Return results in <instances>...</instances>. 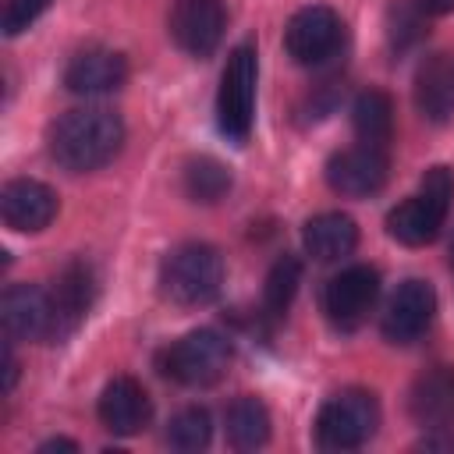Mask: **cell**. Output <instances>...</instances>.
Listing matches in <instances>:
<instances>
[{
	"label": "cell",
	"mask_w": 454,
	"mask_h": 454,
	"mask_svg": "<svg viewBox=\"0 0 454 454\" xmlns=\"http://www.w3.org/2000/svg\"><path fill=\"white\" fill-rule=\"evenodd\" d=\"M128 82V60L110 46H85L64 67V85L74 96H106Z\"/></svg>",
	"instance_id": "9a60e30c"
},
{
	"label": "cell",
	"mask_w": 454,
	"mask_h": 454,
	"mask_svg": "<svg viewBox=\"0 0 454 454\" xmlns=\"http://www.w3.org/2000/svg\"><path fill=\"white\" fill-rule=\"evenodd\" d=\"M227 440L234 450H255L270 440V411L259 397L241 394L227 408Z\"/></svg>",
	"instance_id": "44dd1931"
},
{
	"label": "cell",
	"mask_w": 454,
	"mask_h": 454,
	"mask_svg": "<svg viewBox=\"0 0 454 454\" xmlns=\"http://www.w3.org/2000/svg\"><path fill=\"white\" fill-rule=\"evenodd\" d=\"M450 202H454V170L436 163L422 174L419 192L387 213V234L408 248L429 245L440 234V227L447 223Z\"/></svg>",
	"instance_id": "7a4b0ae2"
},
{
	"label": "cell",
	"mask_w": 454,
	"mask_h": 454,
	"mask_svg": "<svg viewBox=\"0 0 454 454\" xmlns=\"http://www.w3.org/2000/svg\"><path fill=\"white\" fill-rule=\"evenodd\" d=\"M124 145V121L106 106H74L50 128V156L71 170L89 174L106 167Z\"/></svg>",
	"instance_id": "6da1fadb"
},
{
	"label": "cell",
	"mask_w": 454,
	"mask_h": 454,
	"mask_svg": "<svg viewBox=\"0 0 454 454\" xmlns=\"http://www.w3.org/2000/svg\"><path fill=\"white\" fill-rule=\"evenodd\" d=\"M390 163L376 145H351L326 160V184L344 199H369L387 184Z\"/></svg>",
	"instance_id": "30bf717a"
},
{
	"label": "cell",
	"mask_w": 454,
	"mask_h": 454,
	"mask_svg": "<svg viewBox=\"0 0 454 454\" xmlns=\"http://www.w3.org/2000/svg\"><path fill=\"white\" fill-rule=\"evenodd\" d=\"M301 245L319 262H337L355 252L358 245V223L348 213H316L301 227Z\"/></svg>",
	"instance_id": "d6986e66"
},
{
	"label": "cell",
	"mask_w": 454,
	"mask_h": 454,
	"mask_svg": "<svg viewBox=\"0 0 454 454\" xmlns=\"http://www.w3.org/2000/svg\"><path fill=\"white\" fill-rule=\"evenodd\" d=\"M209 440H213V419H209V411L199 408V404L181 408V411L167 422V443H170L174 450H184V454L206 450Z\"/></svg>",
	"instance_id": "cb8c5ba5"
},
{
	"label": "cell",
	"mask_w": 454,
	"mask_h": 454,
	"mask_svg": "<svg viewBox=\"0 0 454 454\" xmlns=\"http://www.w3.org/2000/svg\"><path fill=\"white\" fill-rule=\"evenodd\" d=\"M387 32H390V46H394V50L415 46V43L426 35V11H422V4L415 0V4H397V7H390V25H387Z\"/></svg>",
	"instance_id": "d4e9b609"
},
{
	"label": "cell",
	"mask_w": 454,
	"mask_h": 454,
	"mask_svg": "<svg viewBox=\"0 0 454 454\" xmlns=\"http://www.w3.org/2000/svg\"><path fill=\"white\" fill-rule=\"evenodd\" d=\"M231 365V344L216 330H192L160 355V372L181 387H213Z\"/></svg>",
	"instance_id": "8992f818"
},
{
	"label": "cell",
	"mask_w": 454,
	"mask_h": 454,
	"mask_svg": "<svg viewBox=\"0 0 454 454\" xmlns=\"http://www.w3.org/2000/svg\"><path fill=\"white\" fill-rule=\"evenodd\" d=\"M11 344L14 340L7 337V344H4V394H11L14 383H18V358H14V348Z\"/></svg>",
	"instance_id": "4316f807"
},
{
	"label": "cell",
	"mask_w": 454,
	"mask_h": 454,
	"mask_svg": "<svg viewBox=\"0 0 454 454\" xmlns=\"http://www.w3.org/2000/svg\"><path fill=\"white\" fill-rule=\"evenodd\" d=\"M422 447H426V450H450V447H454V436H426Z\"/></svg>",
	"instance_id": "f546056e"
},
{
	"label": "cell",
	"mask_w": 454,
	"mask_h": 454,
	"mask_svg": "<svg viewBox=\"0 0 454 454\" xmlns=\"http://www.w3.org/2000/svg\"><path fill=\"white\" fill-rule=\"evenodd\" d=\"M53 0H7L4 4V35H21L25 28H32Z\"/></svg>",
	"instance_id": "484cf974"
},
{
	"label": "cell",
	"mask_w": 454,
	"mask_h": 454,
	"mask_svg": "<svg viewBox=\"0 0 454 454\" xmlns=\"http://www.w3.org/2000/svg\"><path fill=\"white\" fill-rule=\"evenodd\" d=\"M411 96L422 121L447 124L454 117V53L450 50H436L419 60Z\"/></svg>",
	"instance_id": "2e32d148"
},
{
	"label": "cell",
	"mask_w": 454,
	"mask_h": 454,
	"mask_svg": "<svg viewBox=\"0 0 454 454\" xmlns=\"http://www.w3.org/2000/svg\"><path fill=\"white\" fill-rule=\"evenodd\" d=\"M298 284H301V262L298 255H280L270 273H266V284H262V305L270 316H284L298 294Z\"/></svg>",
	"instance_id": "603a6c76"
},
{
	"label": "cell",
	"mask_w": 454,
	"mask_h": 454,
	"mask_svg": "<svg viewBox=\"0 0 454 454\" xmlns=\"http://www.w3.org/2000/svg\"><path fill=\"white\" fill-rule=\"evenodd\" d=\"M433 316H436V291L429 280H404L397 284V291L390 294L387 309H383V319H380V330L390 344H415L429 326H433Z\"/></svg>",
	"instance_id": "9c48e42d"
},
{
	"label": "cell",
	"mask_w": 454,
	"mask_h": 454,
	"mask_svg": "<svg viewBox=\"0 0 454 454\" xmlns=\"http://www.w3.org/2000/svg\"><path fill=\"white\" fill-rule=\"evenodd\" d=\"M0 323L11 340H53V298L35 284H11L0 294Z\"/></svg>",
	"instance_id": "7c38bea8"
},
{
	"label": "cell",
	"mask_w": 454,
	"mask_h": 454,
	"mask_svg": "<svg viewBox=\"0 0 454 454\" xmlns=\"http://www.w3.org/2000/svg\"><path fill=\"white\" fill-rule=\"evenodd\" d=\"M223 287V255L206 241H184L160 262V294L181 309L209 305Z\"/></svg>",
	"instance_id": "3957f363"
},
{
	"label": "cell",
	"mask_w": 454,
	"mask_h": 454,
	"mask_svg": "<svg viewBox=\"0 0 454 454\" xmlns=\"http://www.w3.org/2000/svg\"><path fill=\"white\" fill-rule=\"evenodd\" d=\"M96 411H99L103 429H110L114 436H135V433L145 429V422L153 415V404H149L145 387L135 376H114L103 387Z\"/></svg>",
	"instance_id": "e0dca14e"
},
{
	"label": "cell",
	"mask_w": 454,
	"mask_h": 454,
	"mask_svg": "<svg viewBox=\"0 0 454 454\" xmlns=\"http://www.w3.org/2000/svg\"><path fill=\"white\" fill-rule=\"evenodd\" d=\"M53 340H64L82 326L96 298V273L85 259H71L53 280Z\"/></svg>",
	"instance_id": "5bb4252c"
},
{
	"label": "cell",
	"mask_w": 454,
	"mask_h": 454,
	"mask_svg": "<svg viewBox=\"0 0 454 454\" xmlns=\"http://www.w3.org/2000/svg\"><path fill=\"white\" fill-rule=\"evenodd\" d=\"M181 188H184V195L192 202L213 206V202H220L231 192V170L216 156H206V153L202 156H192L184 163V170H181Z\"/></svg>",
	"instance_id": "7402d4cb"
},
{
	"label": "cell",
	"mask_w": 454,
	"mask_h": 454,
	"mask_svg": "<svg viewBox=\"0 0 454 454\" xmlns=\"http://www.w3.org/2000/svg\"><path fill=\"white\" fill-rule=\"evenodd\" d=\"M351 128H355L362 145L387 149V142L394 135V103H390V96L383 89L358 92L355 103H351Z\"/></svg>",
	"instance_id": "ffe728a7"
},
{
	"label": "cell",
	"mask_w": 454,
	"mask_h": 454,
	"mask_svg": "<svg viewBox=\"0 0 454 454\" xmlns=\"http://www.w3.org/2000/svg\"><path fill=\"white\" fill-rule=\"evenodd\" d=\"M450 266H454V238H450Z\"/></svg>",
	"instance_id": "4dcf8cb0"
},
{
	"label": "cell",
	"mask_w": 454,
	"mask_h": 454,
	"mask_svg": "<svg viewBox=\"0 0 454 454\" xmlns=\"http://www.w3.org/2000/svg\"><path fill=\"white\" fill-rule=\"evenodd\" d=\"M380 426V404L369 390L348 387L333 394L316 415V443L323 450H358Z\"/></svg>",
	"instance_id": "5b68a950"
},
{
	"label": "cell",
	"mask_w": 454,
	"mask_h": 454,
	"mask_svg": "<svg viewBox=\"0 0 454 454\" xmlns=\"http://www.w3.org/2000/svg\"><path fill=\"white\" fill-rule=\"evenodd\" d=\"M340 43H344V21L333 7H323V4H309L294 11L284 28V46L291 60L301 67L326 64L340 50Z\"/></svg>",
	"instance_id": "52a82bcc"
},
{
	"label": "cell",
	"mask_w": 454,
	"mask_h": 454,
	"mask_svg": "<svg viewBox=\"0 0 454 454\" xmlns=\"http://www.w3.org/2000/svg\"><path fill=\"white\" fill-rule=\"evenodd\" d=\"M50 450H78V443L67 440V436H53V440H43L39 443V454H50Z\"/></svg>",
	"instance_id": "83f0119b"
},
{
	"label": "cell",
	"mask_w": 454,
	"mask_h": 454,
	"mask_svg": "<svg viewBox=\"0 0 454 454\" xmlns=\"http://www.w3.org/2000/svg\"><path fill=\"white\" fill-rule=\"evenodd\" d=\"M255 82H259V60L255 46L241 43L227 53L220 89H216V124L231 142H245L252 135L255 121Z\"/></svg>",
	"instance_id": "277c9868"
},
{
	"label": "cell",
	"mask_w": 454,
	"mask_h": 454,
	"mask_svg": "<svg viewBox=\"0 0 454 454\" xmlns=\"http://www.w3.org/2000/svg\"><path fill=\"white\" fill-rule=\"evenodd\" d=\"M426 14H454V0H419Z\"/></svg>",
	"instance_id": "f1b7e54d"
},
{
	"label": "cell",
	"mask_w": 454,
	"mask_h": 454,
	"mask_svg": "<svg viewBox=\"0 0 454 454\" xmlns=\"http://www.w3.org/2000/svg\"><path fill=\"white\" fill-rule=\"evenodd\" d=\"M57 192L35 177H14L0 192V216L18 234H39L57 216Z\"/></svg>",
	"instance_id": "4fadbf2b"
},
{
	"label": "cell",
	"mask_w": 454,
	"mask_h": 454,
	"mask_svg": "<svg viewBox=\"0 0 454 454\" xmlns=\"http://www.w3.org/2000/svg\"><path fill=\"white\" fill-rule=\"evenodd\" d=\"M170 39L188 53V57H209L216 53L223 28H227V14L220 0H174L170 7Z\"/></svg>",
	"instance_id": "8fae6325"
},
{
	"label": "cell",
	"mask_w": 454,
	"mask_h": 454,
	"mask_svg": "<svg viewBox=\"0 0 454 454\" xmlns=\"http://www.w3.org/2000/svg\"><path fill=\"white\" fill-rule=\"evenodd\" d=\"M376 298H380V273L365 262H355L326 280L323 312L337 330H355L372 312Z\"/></svg>",
	"instance_id": "ba28073f"
},
{
	"label": "cell",
	"mask_w": 454,
	"mask_h": 454,
	"mask_svg": "<svg viewBox=\"0 0 454 454\" xmlns=\"http://www.w3.org/2000/svg\"><path fill=\"white\" fill-rule=\"evenodd\" d=\"M408 415L422 429H447L454 422V365H429L411 380Z\"/></svg>",
	"instance_id": "ac0fdd59"
}]
</instances>
